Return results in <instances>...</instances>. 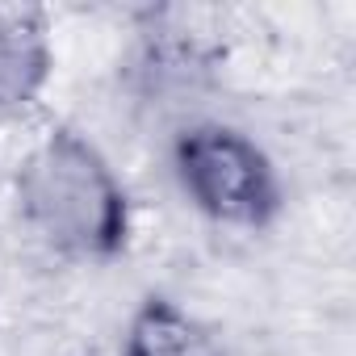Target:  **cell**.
I'll return each instance as SVG.
<instances>
[{
    "mask_svg": "<svg viewBox=\"0 0 356 356\" xmlns=\"http://www.w3.org/2000/svg\"><path fill=\"white\" fill-rule=\"evenodd\" d=\"M22 227L59 260L113 264L130 248L134 210L109 155L76 126L47 130L13 181Z\"/></svg>",
    "mask_w": 356,
    "mask_h": 356,
    "instance_id": "cell-1",
    "label": "cell"
},
{
    "mask_svg": "<svg viewBox=\"0 0 356 356\" xmlns=\"http://www.w3.org/2000/svg\"><path fill=\"white\" fill-rule=\"evenodd\" d=\"M172 181L181 197L231 231H268L285 214V181L273 155L231 122H189L168 143Z\"/></svg>",
    "mask_w": 356,
    "mask_h": 356,
    "instance_id": "cell-2",
    "label": "cell"
},
{
    "mask_svg": "<svg viewBox=\"0 0 356 356\" xmlns=\"http://www.w3.org/2000/svg\"><path fill=\"white\" fill-rule=\"evenodd\" d=\"M55 76L51 22L38 5H0V118L30 109Z\"/></svg>",
    "mask_w": 356,
    "mask_h": 356,
    "instance_id": "cell-3",
    "label": "cell"
},
{
    "mask_svg": "<svg viewBox=\"0 0 356 356\" xmlns=\"http://www.w3.org/2000/svg\"><path fill=\"white\" fill-rule=\"evenodd\" d=\"M118 356H231L210 323L163 293H147L122 331Z\"/></svg>",
    "mask_w": 356,
    "mask_h": 356,
    "instance_id": "cell-4",
    "label": "cell"
}]
</instances>
